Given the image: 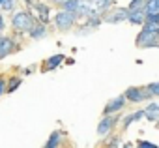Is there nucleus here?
<instances>
[{
	"mask_svg": "<svg viewBox=\"0 0 159 148\" xmlns=\"http://www.w3.org/2000/svg\"><path fill=\"white\" fill-rule=\"evenodd\" d=\"M120 148H133V144H131V142H125V144H122Z\"/></svg>",
	"mask_w": 159,
	"mask_h": 148,
	"instance_id": "nucleus-29",
	"label": "nucleus"
},
{
	"mask_svg": "<svg viewBox=\"0 0 159 148\" xmlns=\"http://www.w3.org/2000/svg\"><path fill=\"white\" fill-rule=\"evenodd\" d=\"M152 13H159V0H146L144 15H152Z\"/></svg>",
	"mask_w": 159,
	"mask_h": 148,
	"instance_id": "nucleus-17",
	"label": "nucleus"
},
{
	"mask_svg": "<svg viewBox=\"0 0 159 148\" xmlns=\"http://www.w3.org/2000/svg\"><path fill=\"white\" fill-rule=\"evenodd\" d=\"M52 23H54V26H56L58 30L67 32V30H71V28L75 26V23H79V21H77V15H75V13L58 10V12L54 13V17H52Z\"/></svg>",
	"mask_w": 159,
	"mask_h": 148,
	"instance_id": "nucleus-2",
	"label": "nucleus"
},
{
	"mask_svg": "<svg viewBox=\"0 0 159 148\" xmlns=\"http://www.w3.org/2000/svg\"><path fill=\"white\" fill-rule=\"evenodd\" d=\"M47 2H51V4H56V6H62L66 0H47Z\"/></svg>",
	"mask_w": 159,
	"mask_h": 148,
	"instance_id": "nucleus-27",
	"label": "nucleus"
},
{
	"mask_svg": "<svg viewBox=\"0 0 159 148\" xmlns=\"http://www.w3.org/2000/svg\"><path fill=\"white\" fill-rule=\"evenodd\" d=\"M30 71H32V67H25V73H23V75H30Z\"/></svg>",
	"mask_w": 159,
	"mask_h": 148,
	"instance_id": "nucleus-30",
	"label": "nucleus"
},
{
	"mask_svg": "<svg viewBox=\"0 0 159 148\" xmlns=\"http://www.w3.org/2000/svg\"><path fill=\"white\" fill-rule=\"evenodd\" d=\"M62 142H64V131L56 129V131H52L49 135V139H47L43 148H62Z\"/></svg>",
	"mask_w": 159,
	"mask_h": 148,
	"instance_id": "nucleus-13",
	"label": "nucleus"
},
{
	"mask_svg": "<svg viewBox=\"0 0 159 148\" xmlns=\"http://www.w3.org/2000/svg\"><path fill=\"white\" fill-rule=\"evenodd\" d=\"M8 94V77L0 75V98Z\"/></svg>",
	"mask_w": 159,
	"mask_h": 148,
	"instance_id": "nucleus-24",
	"label": "nucleus"
},
{
	"mask_svg": "<svg viewBox=\"0 0 159 148\" xmlns=\"http://www.w3.org/2000/svg\"><path fill=\"white\" fill-rule=\"evenodd\" d=\"M137 148H159L155 142H152V141H146V139H139L137 141Z\"/></svg>",
	"mask_w": 159,
	"mask_h": 148,
	"instance_id": "nucleus-23",
	"label": "nucleus"
},
{
	"mask_svg": "<svg viewBox=\"0 0 159 148\" xmlns=\"http://www.w3.org/2000/svg\"><path fill=\"white\" fill-rule=\"evenodd\" d=\"M155 127H157V129H159V120H157V122H155Z\"/></svg>",
	"mask_w": 159,
	"mask_h": 148,
	"instance_id": "nucleus-32",
	"label": "nucleus"
},
{
	"mask_svg": "<svg viewBox=\"0 0 159 148\" xmlns=\"http://www.w3.org/2000/svg\"><path fill=\"white\" fill-rule=\"evenodd\" d=\"M21 83H23V77H19V75L8 77V94H13V92L21 86Z\"/></svg>",
	"mask_w": 159,
	"mask_h": 148,
	"instance_id": "nucleus-16",
	"label": "nucleus"
},
{
	"mask_svg": "<svg viewBox=\"0 0 159 148\" xmlns=\"http://www.w3.org/2000/svg\"><path fill=\"white\" fill-rule=\"evenodd\" d=\"M124 98L127 103H142V101H152V96L146 92L144 86H129L124 92Z\"/></svg>",
	"mask_w": 159,
	"mask_h": 148,
	"instance_id": "nucleus-6",
	"label": "nucleus"
},
{
	"mask_svg": "<svg viewBox=\"0 0 159 148\" xmlns=\"http://www.w3.org/2000/svg\"><path fill=\"white\" fill-rule=\"evenodd\" d=\"M144 118L148 120V122H152V124H155L157 120H159V103H155V101H150L144 109Z\"/></svg>",
	"mask_w": 159,
	"mask_h": 148,
	"instance_id": "nucleus-12",
	"label": "nucleus"
},
{
	"mask_svg": "<svg viewBox=\"0 0 159 148\" xmlns=\"http://www.w3.org/2000/svg\"><path fill=\"white\" fill-rule=\"evenodd\" d=\"M17 49H19V45H17V41H15L13 36H10V34H0V60L8 58Z\"/></svg>",
	"mask_w": 159,
	"mask_h": 148,
	"instance_id": "nucleus-7",
	"label": "nucleus"
},
{
	"mask_svg": "<svg viewBox=\"0 0 159 148\" xmlns=\"http://www.w3.org/2000/svg\"><path fill=\"white\" fill-rule=\"evenodd\" d=\"M4 2H6V0H0V13H2V6H4Z\"/></svg>",
	"mask_w": 159,
	"mask_h": 148,
	"instance_id": "nucleus-31",
	"label": "nucleus"
},
{
	"mask_svg": "<svg viewBox=\"0 0 159 148\" xmlns=\"http://www.w3.org/2000/svg\"><path fill=\"white\" fill-rule=\"evenodd\" d=\"M30 10L34 12L32 15L36 17L38 23L49 26V23H51V6H49L47 2H41V0H38V2H34V4L30 6Z\"/></svg>",
	"mask_w": 159,
	"mask_h": 148,
	"instance_id": "nucleus-4",
	"label": "nucleus"
},
{
	"mask_svg": "<svg viewBox=\"0 0 159 148\" xmlns=\"http://www.w3.org/2000/svg\"><path fill=\"white\" fill-rule=\"evenodd\" d=\"M146 23H153V25H159V13H152V15H146Z\"/></svg>",
	"mask_w": 159,
	"mask_h": 148,
	"instance_id": "nucleus-25",
	"label": "nucleus"
},
{
	"mask_svg": "<svg viewBox=\"0 0 159 148\" xmlns=\"http://www.w3.org/2000/svg\"><path fill=\"white\" fill-rule=\"evenodd\" d=\"M125 105H127V101H125L124 94H120V96H116L114 99H111V101L105 105L103 116H107V114H118V113H122V109H124Z\"/></svg>",
	"mask_w": 159,
	"mask_h": 148,
	"instance_id": "nucleus-9",
	"label": "nucleus"
},
{
	"mask_svg": "<svg viewBox=\"0 0 159 148\" xmlns=\"http://www.w3.org/2000/svg\"><path fill=\"white\" fill-rule=\"evenodd\" d=\"M6 32V17L4 13H0V34H4Z\"/></svg>",
	"mask_w": 159,
	"mask_h": 148,
	"instance_id": "nucleus-26",
	"label": "nucleus"
},
{
	"mask_svg": "<svg viewBox=\"0 0 159 148\" xmlns=\"http://www.w3.org/2000/svg\"><path fill=\"white\" fill-rule=\"evenodd\" d=\"M142 118H144V111H142V109H139V111H135V113H129L127 116L122 118V129H129L131 124H135V122H139V120H142Z\"/></svg>",
	"mask_w": 159,
	"mask_h": 148,
	"instance_id": "nucleus-14",
	"label": "nucleus"
},
{
	"mask_svg": "<svg viewBox=\"0 0 159 148\" xmlns=\"http://www.w3.org/2000/svg\"><path fill=\"white\" fill-rule=\"evenodd\" d=\"M120 118H122L120 113H118V114H107V116H103V118L99 120V124H98V135H99V137H111V133H112L114 127L118 126Z\"/></svg>",
	"mask_w": 159,
	"mask_h": 148,
	"instance_id": "nucleus-3",
	"label": "nucleus"
},
{
	"mask_svg": "<svg viewBox=\"0 0 159 148\" xmlns=\"http://www.w3.org/2000/svg\"><path fill=\"white\" fill-rule=\"evenodd\" d=\"M125 21L133 26H142L144 21H146V15H144V12H129L127 10V19Z\"/></svg>",
	"mask_w": 159,
	"mask_h": 148,
	"instance_id": "nucleus-15",
	"label": "nucleus"
},
{
	"mask_svg": "<svg viewBox=\"0 0 159 148\" xmlns=\"http://www.w3.org/2000/svg\"><path fill=\"white\" fill-rule=\"evenodd\" d=\"M105 148H120V137H118V135H114V137H107Z\"/></svg>",
	"mask_w": 159,
	"mask_h": 148,
	"instance_id": "nucleus-22",
	"label": "nucleus"
},
{
	"mask_svg": "<svg viewBox=\"0 0 159 148\" xmlns=\"http://www.w3.org/2000/svg\"><path fill=\"white\" fill-rule=\"evenodd\" d=\"M64 60H66V54H62V53L52 54V56H49V58L41 64V69H43V71H52V69H56L60 64H64Z\"/></svg>",
	"mask_w": 159,
	"mask_h": 148,
	"instance_id": "nucleus-10",
	"label": "nucleus"
},
{
	"mask_svg": "<svg viewBox=\"0 0 159 148\" xmlns=\"http://www.w3.org/2000/svg\"><path fill=\"white\" fill-rule=\"evenodd\" d=\"M23 2H25V4H26V6H28V8H30V6H32V4H34V2H38V0H23Z\"/></svg>",
	"mask_w": 159,
	"mask_h": 148,
	"instance_id": "nucleus-28",
	"label": "nucleus"
},
{
	"mask_svg": "<svg viewBox=\"0 0 159 148\" xmlns=\"http://www.w3.org/2000/svg\"><path fill=\"white\" fill-rule=\"evenodd\" d=\"M144 4H146V0H131L127 10L129 12H144Z\"/></svg>",
	"mask_w": 159,
	"mask_h": 148,
	"instance_id": "nucleus-20",
	"label": "nucleus"
},
{
	"mask_svg": "<svg viewBox=\"0 0 159 148\" xmlns=\"http://www.w3.org/2000/svg\"><path fill=\"white\" fill-rule=\"evenodd\" d=\"M135 43L137 47L140 49H152V47H159V38L152 32H146V30H140L135 38Z\"/></svg>",
	"mask_w": 159,
	"mask_h": 148,
	"instance_id": "nucleus-8",
	"label": "nucleus"
},
{
	"mask_svg": "<svg viewBox=\"0 0 159 148\" xmlns=\"http://www.w3.org/2000/svg\"><path fill=\"white\" fill-rule=\"evenodd\" d=\"M79 6H81V0H66V2L60 6V10H64V12H71V13H77Z\"/></svg>",
	"mask_w": 159,
	"mask_h": 148,
	"instance_id": "nucleus-18",
	"label": "nucleus"
},
{
	"mask_svg": "<svg viewBox=\"0 0 159 148\" xmlns=\"http://www.w3.org/2000/svg\"><path fill=\"white\" fill-rule=\"evenodd\" d=\"M36 17L28 10H15L11 13V28L15 34H28V30L36 25Z\"/></svg>",
	"mask_w": 159,
	"mask_h": 148,
	"instance_id": "nucleus-1",
	"label": "nucleus"
},
{
	"mask_svg": "<svg viewBox=\"0 0 159 148\" xmlns=\"http://www.w3.org/2000/svg\"><path fill=\"white\" fill-rule=\"evenodd\" d=\"M157 38H159V30H157Z\"/></svg>",
	"mask_w": 159,
	"mask_h": 148,
	"instance_id": "nucleus-33",
	"label": "nucleus"
},
{
	"mask_svg": "<svg viewBox=\"0 0 159 148\" xmlns=\"http://www.w3.org/2000/svg\"><path fill=\"white\" fill-rule=\"evenodd\" d=\"M30 39H43V38H47L49 36V28L45 26V25H41V23H36L30 30H28V34H26Z\"/></svg>",
	"mask_w": 159,
	"mask_h": 148,
	"instance_id": "nucleus-11",
	"label": "nucleus"
},
{
	"mask_svg": "<svg viewBox=\"0 0 159 148\" xmlns=\"http://www.w3.org/2000/svg\"><path fill=\"white\" fill-rule=\"evenodd\" d=\"M144 88H146V92H148L152 98H159V83H150V85H146Z\"/></svg>",
	"mask_w": 159,
	"mask_h": 148,
	"instance_id": "nucleus-21",
	"label": "nucleus"
},
{
	"mask_svg": "<svg viewBox=\"0 0 159 148\" xmlns=\"http://www.w3.org/2000/svg\"><path fill=\"white\" fill-rule=\"evenodd\" d=\"M103 23H109V25H120L127 19V8L124 6H112L109 12H105L101 15Z\"/></svg>",
	"mask_w": 159,
	"mask_h": 148,
	"instance_id": "nucleus-5",
	"label": "nucleus"
},
{
	"mask_svg": "<svg viewBox=\"0 0 159 148\" xmlns=\"http://www.w3.org/2000/svg\"><path fill=\"white\" fill-rule=\"evenodd\" d=\"M101 23H103L101 15H99V13H96V15H92V17H88V19L84 21V26L94 30V28H99V25H101Z\"/></svg>",
	"mask_w": 159,
	"mask_h": 148,
	"instance_id": "nucleus-19",
	"label": "nucleus"
}]
</instances>
